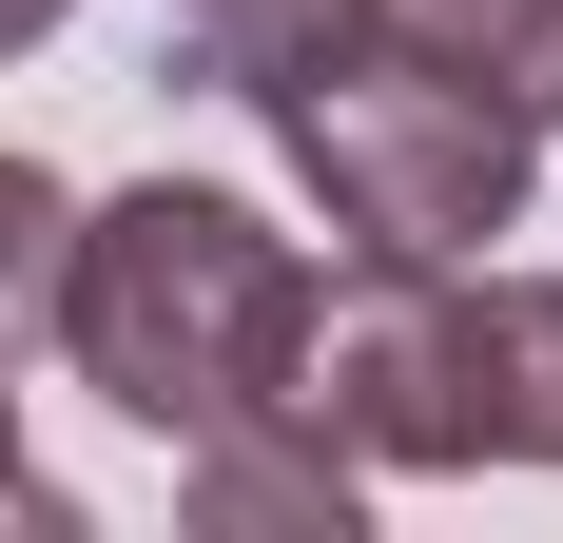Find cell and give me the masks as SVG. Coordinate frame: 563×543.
<instances>
[{
	"instance_id": "obj_1",
	"label": "cell",
	"mask_w": 563,
	"mask_h": 543,
	"mask_svg": "<svg viewBox=\"0 0 563 543\" xmlns=\"http://www.w3.org/2000/svg\"><path fill=\"white\" fill-rule=\"evenodd\" d=\"M291 330H311V253L253 195H214V175H136V195H98L58 233L40 350L117 428H156L214 524H350L369 466H331L291 428Z\"/></svg>"
},
{
	"instance_id": "obj_2",
	"label": "cell",
	"mask_w": 563,
	"mask_h": 543,
	"mask_svg": "<svg viewBox=\"0 0 563 543\" xmlns=\"http://www.w3.org/2000/svg\"><path fill=\"white\" fill-rule=\"evenodd\" d=\"M291 428L331 466H563V272H428L350 253V291L311 272L291 330Z\"/></svg>"
},
{
	"instance_id": "obj_3",
	"label": "cell",
	"mask_w": 563,
	"mask_h": 543,
	"mask_svg": "<svg viewBox=\"0 0 563 543\" xmlns=\"http://www.w3.org/2000/svg\"><path fill=\"white\" fill-rule=\"evenodd\" d=\"M273 136H291V175H311V214L350 233V253H486V233H525V175H544V136H525L466 58H428V40H369L350 58H311L273 98Z\"/></svg>"
},
{
	"instance_id": "obj_4",
	"label": "cell",
	"mask_w": 563,
	"mask_h": 543,
	"mask_svg": "<svg viewBox=\"0 0 563 543\" xmlns=\"http://www.w3.org/2000/svg\"><path fill=\"white\" fill-rule=\"evenodd\" d=\"M156 40L195 58L214 98H253V117H273L311 58H350V40H369V0H156Z\"/></svg>"
},
{
	"instance_id": "obj_5",
	"label": "cell",
	"mask_w": 563,
	"mask_h": 543,
	"mask_svg": "<svg viewBox=\"0 0 563 543\" xmlns=\"http://www.w3.org/2000/svg\"><path fill=\"white\" fill-rule=\"evenodd\" d=\"M369 20H389V40H428V58H466L525 136H563V0H369Z\"/></svg>"
},
{
	"instance_id": "obj_6",
	"label": "cell",
	"mask_w": 563,
	"mask_h": 543,
	"mask_svg": "<svg viewBox=\"0 0 563 543\" xmlns=\"http://www.w3.org/2000/svg\"><path fill=\"white\" fill-rule=\"evenodd\" d=\"M58 233H78V195H58L40 156H0V350H40V311H58Z\"/></svg>"
},
{
	"instance_id": "obj_7",
	"label": "cell",
	"mask_w": 563,
	"mask_h": 543,
	"mask_svg": "<svg viewBox=\"0 0 563 543\" xmlns=\"http://www.w3.org/2000/svg\"><path fill=\"white\" fill-rule=\"evenodd\" d=\"M0 524H58V486L20 466V350H0Z\"/></svg>"
},
{
	"instance_id": "obj_8",
	"label": "cell",
	"mask_w": 563,
	"mask_h": 543,
	"mask_svg": "<svg viewBox=\"0 0 563 543\" xmlns=\"http://www.w3.org/2000/svg\"><path fill=\"white\" fill-rule=\"evenodd\" d=\"M58 20H78V0H0V58H20V40H58Z\"/></svg>"
}]
</instances>
